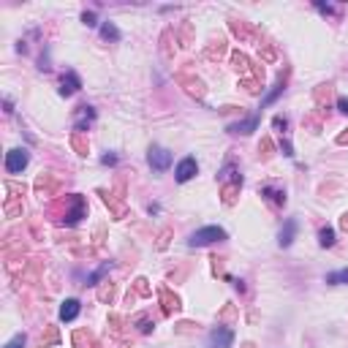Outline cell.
<instances>
[{"label":"cell","mask_w":348,"mask_h":348,"mask_svg":"<svg viewBox=\"0 0 348 348\" xmlns=\"http://www.w3.org/2000/svg\"><path fill=\"white\" fill-rule=\"evenodd\" d=\"M226 240V231L220 226H204L199 228V231L191 234V240H188V245L191 248H204V245H212V242H220Z\"/></svg>","instance_id":"cell-1"},{"label":"cell","mask_w":348,"mask_h":348,"mask_svg":"<svg viewBox=\"0 0 348 348\" xmlns=\"http://www.w3.org/2000/svg\"><path fill=\"white\" fill-rule=\"evenodd\" d=\"M101 163H117V155H104V158H101Z\"/></svg>","instance_id":"cell-23"},{"label":"cell","mask_w":348,"mask_h":348,"mask_svg":"<svg viewBox=\"0 0 348 348\" xmlns=\"http://www.w3.org/2000/svg\"><path fill=\"white\" fill-rule=\"evenodd\" d=\"M93 120H96V109H93V106H79L76 117H74V128L76 131H87L93 125Z\"/></svg>","instance_id":"cell-6"},{"label":"cell","mask_w":348,"mask_h":348,"mask_svg":"<svg viewBox=\"0 0 348 348\" xmlns=\"http://www.w3.org/2000/svg\"><path fill=\"white\" fill-rule=\"evenodd\" d=\"M231 343H234V332L226 329V327L212 329L210 332V340H207L210 348H231Z\"/></svg>","instance_id":"cell-4"},{"label":"cell","mask_w":348,"mask_h":348,"mask_svg":"<svg viewBox=\"0 0 348 348\" xmlns=\"http://www.w3.org/2000/svg\"><path fill=\"white\" fill-rule=\"evenodd\" d=\"M337 106H340V112H343V114H348V98H345V96L337 101Z\"/></svg>","instance_id":"cell-21"},{"label":"cell","mask_w":348,"mask_h":348,"mask_svg":"<svg viewBox=\"0 0 348 348\" xmlns=\"http://www.w3.org/2000/svg\"><path fill=\"white\" fill-rule=\"evenodd\" d=\"M6 348H25V335H14L11 343L6 345Z\"/></svg>","instance_id":"cell-19"},{"label":"cell","mask_w":348,"mask_h":348,"mask_svg":"<svg viewBox=\"0 0 348 348\" xmlns=\"http://www.w3.org/2000/svg\"><path fill=\"white\" fill-rule=\"evenodd\" d=\"M261 193H264V196H270V199H272L275 204H283V201H286V193H283V191H275V188H270V185H264V188H261Z\"/></svg>","instance_id":"cell-15"},{"label":"cell","mask_w":348,"mask_h":348,"mask_svg":"<svg viewBox=\"0 0 348 348\" xmlns=\"http://www.w3.org/2000/svg\"><path fill=\"white\" fill-rule=\"evenodd\" d=\"M82 215H84V201L76 196V207H74V212H68V215H66V223L74 226V223H79V218H82Z\"/></svg>","instance_id":"cell-11"},{"label":"cell","mask_w":348,"mask_h":348,"mask_svg":"<svg viewBox=\"0 0 348 348\" xmlns=\"http://www.w3.org/2000/svg\"><path fill=\"white\" fill-rule=\"evenodd\" d=\"M27 163H30V153L25 147H14V150L6 153V169H9L11 174H19Z\"/></svg>","instance_id":"cell-2"},{"label":"cell","mask_w":348,"mask_h":348,"mask_svg":"<svg viewBox=\"0 0 348 348\" xmlns=\"http://www.w3.org/2000/svg\"><path fill=\"white\" fill-rule=\"evenodd\" d=\"M280 93H283V82H278V84H275V90H272V93H270V96H267L264 101H261V106H270L272 101H275V98L280 96Z\"/></svg>","instance_id":"cell-17"},{"label":"cell","mask_w":348,"mask_h":348,"mask_svg":"<svg viewBox=\"0 0 348 348\" xmlns=\"http://www.w3.org/2000/svg\"><path fill=\"white\" fill-rule=\"evenodd\" d=\"M82 87V82H79V76L74 74V71H66L63 74V87H60V96H74V93Z\"/></svg>","instance_id":"cell-7"},{"label":"cell","mask_w":348,"mask_h":348,"mask_svg":"<svg viewBox=\"0 0 348 348\" xmlns=\"http://www.w3.org/2000/svg\"><path fill=\"white\" fill-rule=\"evenodd\" d=\"M327 283H332V286H340V283H345V286H348V270L329 272V275H327Z\"/></svg>","instance_id":"cell-14"},{"label":"cell","mask_w":348,"mask_h":348,"mask_svg":"<svg viewBox=\"0 0 348 348\" xmlns=\"http://www.w3.org/2000/svg\"><path fill=\"white\" fill-rule=\"evenodd\" d=\"M101 36H104L106 41H120V30H117L112 22H104V25H101Z\"/></svg>","instance_id":"cell-13"},{"label":"cell","mask_w":348,"mask_h":348,"mask_svg":"<svg viewBox=\"0 0 348 348\" xmlns=\"http://www.w3.org/2000/svg\"><path fill=\"white\" fill-rule=\"evenodd\" d=\"M147 163L153 166L155 171H166L171 166V153H169V150H163V147H150Z\"/></svg>","instance_id":"cell-3"},{"label":"cell","mask_w":348,"mask_h":348,"mask_svg":"<svg viewBox=\"0 0 348 348\" xmlns=\"http://www.w3.org/2000/svg\"><path fill=\"white\" fill-rule=\"evenodd\" d=\"M106 272H109V264H104L98 272H93V275H90V280H87V286H96V280H101V275H106Z\"/></svg>","instance_id":"cell-18"},{"label":"cell","mask_w":348,"mask_h":348,"mask_svg":"<svg viewBox=\"0 0 348 348\" xmlns=\"http://www.w3.org/2000/svg\"><path fill=\"white\" fill-rule=\"evenodd\" d=\"M220 180H237V183H242V177L237 174V169L234 166H226L223 171H220Z\"/></svg>","instance_id":"cell-16"},{"label":"cell","mask_w":348,"mask_h":348,"mask_svg":"<svg viewBox=\"0 0 348 348\" xmlns=\"http://www.w3.org/2000/svg\"><path fill=\"white\" fill-rule=\"evenodd\" d=\"M79 310H82V305H79L76 299H66L60 307V321H74L79 315Z\"/></svg>","instance_id":"cell-8"},{"label":"cell","mask_w":348,"mask_h":348,"mask_svg":"<svg viewBox=\"0 0 348 348\" xmlns=\"http://www.w3.org/2000/svg\"><path fill=\"white\" fill-rule=\"evenodd\" d=\"M315 9H318V11H324V14H332V11H335V9H332V6H324V3H315Z\"/></svg>","instance_id":"cell-22"},{"label":"cell","mask_w":348,"mask_h":348,"mask_svg":"<svg viewBox=\"0 0 348 348\" xmlns=\"http://www.w3.org/2000/svg\"><path fill=\"white\" fill-rule=\"evenodd\" d=\"M196 171H199L196 158H183V161L177 163V169H174V177H177V183H188L191 177H196Z\"/></svg>","instance_id":"cell-5"},{"label":"cell","mask_w":348,"mask_h":348,"mask_svg":"<svg viewBox=\"0 0 348 348\" xmlns=\"http://www.w3.org/2000/svg\"><path fill=\"white\" fill-rule=\"evenodd\" d=\"M82 22H84V25H90V27L98 25V22H96V14H93V11H84V14H82Z\"/></svg>","instance_id":"cell-20"},{"label":"cell","mask_w":348,"mask_h":348,"mask_svg":"<svg viewBox=\"0 0 348 348\" xmlns=\"http://www.w3.org/2000/svg\"><path fill=\"white\" fill-rule=\"evenodd\" d=\"M256 128H258V117H248V120H242V123L228 125V131H231V133H250Z\"/></svg>","instance_id":"cell-10"},{"label":"cell","mask_w":348,"mask_h":348,"mask_svg":"<svg viewBox=\"0 0 348 348\" xmlns=\"http://www.w3.org/2000/svg\"><path fill=\"white\" fill-rule=\"evenodd\" d=\"M294 234H297V220L288 218L286 226H283V231H280V248H288V245L294 242Z\"/></svg>","instance_id":"cell-9"},{"label":"cell","mask_w":348,"mask_h":348,"mask_svg":"<svg viewBox=\"0 0 348 348\" xmlns=\"http://www.w3.org/2000/svg\"><path fill=\"white\" fill-rule=\"evenodd\" d=\"M318 242L324 245V248H332V245H335V228H332V226H324L321 231H318Z\"/></svg>","instance_id":"cell-12"}]
</instances>
